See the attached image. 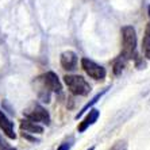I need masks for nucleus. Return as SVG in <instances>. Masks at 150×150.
Masks as SVG:
<instances>
[{"label":"nucleus","instance_id":"nucleus-1","mask_svg":"<svg viewBox=\"0 0 150 150\" xmlns=\"http://www.w3.org/2000/svg\"><path fill=\"white\" fill-rule=\"evenodd\" d=\"M122 58L138 61L137 53V33L133 26H125L122 28Z\"/></svg>","mask_w":150,"mask_h":150},{"label":"nucleus","instance_id":"nucleus-6","mask_svg":"<svg viewBox=\"0 0 150 150\" xmlns=\"http://www.w3.org/2000/svg\"><path fill=\"white\" fill-rule=\"evenodd\" d=\"M61 67L65 70H73L77 67V54L72 50H67L61 54Z\"/></svg>","mask_w":150,"mask_h":150},{"label":"nucleus","instance_id":"nucleus-7","mask_svg":"<svg viewBox=\"0 0 150 150\" xmlns=\"http://www.w3.org/2000/svg\"><path fill=\"white\" fill-rule=\"evenodd\" d=\"M99 116H100V111H99V110H96V108L89 110V112L87 114V116L81 120L80 125H79V127H77L79 133H84L87 129H89V126L93 125V123L99 119Z\"/></svg>","mask_w":150,"mask_h":150},{"label":"nucleus","instance_id":"nucleus-8","mask_svg":"<svg viewBox=\"0 0 150 150\" xmlns=\"http://www.w3.org/2000/svg\"><path fill=\"white\" fill-rule=\"evenodd\" d=\"M0 129L3 130V133L11 138V139H15L16 138V134L14 133V125L10 119L3 114V111H0Z\"/></svg>","mask_w":150,"mask_h":150},{"label":"nucleus","instance_id":"nucleus-11","mask_svg":"<svg viewBox=\"0 0 150 150\" xmlns=\"http://www.w3.org/2000/svg\"><path fill=\"white\" fill-rule=\"evenodd\" d=\"M123 68H125V58H120L118 59V61H115V64H114V73L115 74H120L122 73Z\"/></svg>","mask_w":150,"mask_h":150},{"label":"nucleus","instance_id":"nucleus-13","mask_svg":"<svg viewBox=\"0 0 150 150\" xmlns=\"http://www.w3.org/2000/svg\"><path fill=\"white\" fill-rule=\"evenodd\" d=\"M70 147H72V143L70 142H64L59 145V147L57 150H70Z\"/></svg>","mask_w":150,"mask_h":150},{"label":"nucleus","instance_id":"nucleus-10","mask_svg":"<svg viewBox=\"0 0 150 150\" xmlns=\"http://www.w3.org/2000/svg\"><path fill=\"white\" fill-rule=\"evenodd\" d=\"M142 52H143V56L146 57L147 59H150V23L146 26L145 35H143V39H142Z\"/></svg>","mask_w":150,"mask_h":150},{"label":"nucleus","instance_id":"nucleus-9","mask_svg":"<svg viewBox=\"0 0 150 150\" xmlns=\"http://www.w3.org/2000/svg\"><path fill=\"white\" fill-rule=\"evenodd\" d=\"M21 129L25 133H31V134H42L43 133V127L39 126L38 123L33 122L30 119H23L21 122Z\"/></svg>","mask_w":150,"mask_h":150},{"label":"nucleus","instance_id":"nucleus-12","mask_svg":"<svg viewBox=\"0 0 150 150\" xmlns=\"http://www.w3.org/2000/svg\"><path fill=\"white\" fill-rule=\"evenodd\" d=\"M108 150H127V142L125 139H120V141H116L114 143V146Z\"/></svg>","mask_w":150,"mask_h":150},{"label":"nucleus","instance_id":"nucleus-16","mask_svg":"<svg viewBox=\"0 0 150 150\" xmlns=\"http://www.w3.org/2000/svg\"><path fill=\"white\" fill-rule=\"evenodd\" d=\"M149 11H150V8H149Z\"/></svg>","mask_w":150,"mask_h":150},{"label":"nucleus","instance_id":"nucleus-14","mask_svg":"<svg viewBox=\"0 0 150 150\" xmlns=\"http://www.w3.org/2000/svg\"><path fill=\"white\" fill-rule=\"evenodd\" d=\"M6 142H3V139H1V137H0V145H4Z\"/></svg>","mask_w":150,"mask_h":150},{"label":"nucleus","instance_id":"nucleus-4","mask_svg":"<svg viewBox=\"0 0 150 150\" xmlns=\"http://www.w3.org/2000/svg\"><path fill=\"white\" fill-rule=\"evenodd\" d=\"M81 68L84 69V72L88 74L89 77L95 79V80H104L105 79V69L101 65L96 64L95 61L89 58H83L81 59Z\"/></svg>","mask_w":150,"mask_h":150},{"label":"nucleus","instance_id":"nucleus-15","mask_svg":"<svg viewBox=\"0 0 150 150\" xmlns=\"http://www.w3.org/2000/svg\"><path fill=\"white\" fill-rule=\"evenodd\" d=\"M87 150H95V146H91L89 149H87Z\"/></svg>","mask_w":150,"mask_h":150},{"label":"nucleus","instance_id":"nucleus-5","mask_svg":"<svg viewBox=\"0 0 150 150\" xmlns=\"http://www.w3.org/2000/svg\"><path fill=\"white\" fill-rule=\"evenodd\" d=\"M39 80L42 81V87L46 88L49 92H56V93H59V92L62 91L61 81H59L58 76H57L54 72H46L42 77H39Z\"/></svg>","mask_w":150,"mask_h":150},{"label":"nucleus","instance_id":"nucleus-3","mask_svg":"<svg viewBox=\"0 0 150 150\" xmlns=\"http://www.w3.org/2000/svg\"><path fill=\"white\" fill-rule=\"evenodd\" d=\"M26 119H30L35 123H45V125H50V115L41 104L34 103V104L25 111Z\"/></svg>","mask_w":150,"mask_h":150},{"label":"nucleus","instance_id":"nucleus-2","mask_svg":"<svg viewBox=\"0 0 150 150\" xmlns=\"http://www.w3.org/2000/svg\"><path fill=\"white\" fill-rule=\"evenodd\" d=\"M64 81L67 84L70 93L76 95V96H87L92 91L89 83L83 76H79V74H67L64 77Z\"/></svg>","mask_w":150,"mask_h":150}]
</instances>
